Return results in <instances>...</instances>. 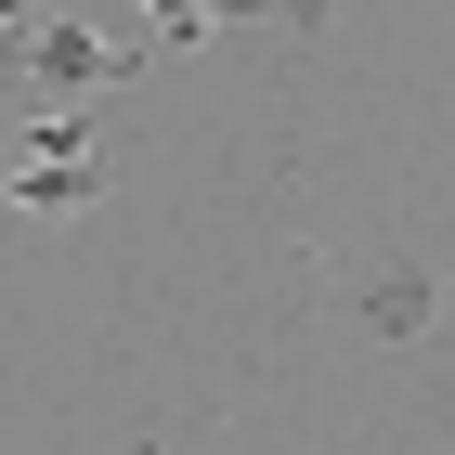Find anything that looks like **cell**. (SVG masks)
I'll list each match as a JSON object with an SVG mask.
<instances>
[{"mask_svg":"<svg viewBox=\"0 0 455 455\" xmlns=\"http://www.w3.org/2000/svg\"><path fill=\"white\" fill-rule=\"evenodd\" d=\"M156 39H92V13H39L27 39H0V92H92V78H143Z\"/></svg>","mask_w":455,"mask_h":455,"instance_id":"1","label":"cell"},{"mask_svg":"<svg viewBox=\"0 0 455 455\" xmlns=\"http://www.w3.org/2000/svg\"><path fill=\"white\" fill-rule=\"evenodd\" d=\"M339 325L378 339V351H417L443 325V274L429 260H364V274H339Z\"/></svg>","mask_w":455,"mask_h":455,"instance_id":"2","label":"cell"},{"mask_svg":"<svg viewBox=\"0 0 455 455\" xmlns=\"http://www.w3.org/2000/svg\"><path fill=\"white\" fill-rule=\"evenodd\" d=\"M143 13H156V39H221V27H247V13H260V27H325V0H143Z\"/></svg>","mask_w":455,"mask_h":455,"instance_id":"3","label":"cell"},{"mask_svg":"<svg viewBox=\"0 0 455 455\" xmlns=\"http://www.w3.org/2000/svg\"><path fill=\"white\" fill-rule=\"evenodd\" d=\"M117 196V156H52V170H13V209L27 221H78Z\"/></svg>","mask_w":455,"mask_h":455,"instance_id":"4","label":"cell"},{"mask_svg":"<svg viewBox=\"0 0 455 455\" xmlns=\"http://www.w3.org/2000/svg\"><path fill=\"white\" fill-rule=\"evenodd\" d=\"M13 143H27V170H52V156H105L78 105H27V117H13Z\"/></svg>","mask_w":455,"mask_h":455,"instance_id":"5","label":"cell"},{"mask_svg":"<svg viewBox=\"0 0 455 455\" xmlns=\"http://www.w3.org/2000/svg\"><path fill=\"white\" fill-rule=\"evenodd\" d=\"M27 27H39V13H27V0H0V39H27Z\"/></svg>","mask_w":455,"mask_h":455,"instance_id":"6","label":"cell"}]
</instances>
